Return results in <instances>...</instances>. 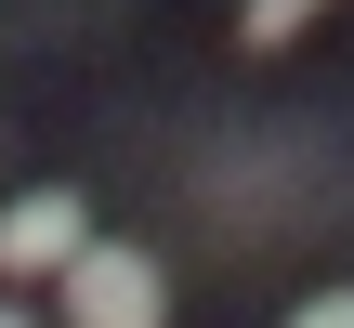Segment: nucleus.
I'll return each mask as SVG.
<instances>
[{"label": "nucleus", "mask_w": 354, "mask_h": 328, "mask_svg": "<svg viewBox=\"0 0 354 328\" xmlns=\"http://www.w3.org/2000/svg\"><path fill=\"white\" fill-rule=\"evenodd\" d=\"M53 302H66V328H171V276H158L131 237H92V250L53 276Z\"/></svg>", "instance_id": "f257e3e1"}, {"label": "nucleus", "mask_w": 354, "mask_h": 328, "mask_svg": "<svg viewBox=\"0 0 354 328\" xmlns=\"http://www.w3.org/2000/svg\"><path fill=\"white\" fill-rule=\"evenodd\" d=\"M79 250H92V210H79L66 184H39V197L0 210V276H66Z\"/></svg>", "instance_id": "f03ea898"}, {"label": "nucleus", "mask_w": 354, "mask_h": 328, "mask_svg": "<svg viewBox=\"0 0 354 328\" xmlns=\"http://www.w3.org/2000/svg\"><path fill=\"white\" fill-rule=\"evenodd\" d=\"M0 328H39V316H26V302H0Z\"/></svg>", "instance_id": "39448f33"}, {"label": "nucleus", "mask_w": 354, "mask_h": 328, "mask_svg": "<svg viewBox=\"0 0 354 328\" xmlns=\"http://www.w3.org/2000/svg\"><path fill=\"white\" fill-rule=\"evenodd\" d=\"M289 328H354V289H315V302H302Z\"/></svg>", "instance_id": "20e7f679"}, {"label": "nucleus", "mask_w": 354, "mask_h": 328, "mask_svg": "<svg viewBox=\"0 0 354 328\" xmlns=\"http://www.w3.org/2000/svg\"><path fill=\"white\" fill-rule=\"evenodd\" d=\"M236 26H250V53H276V39H302V26H315V0H250Z\"/></svg>", "instance_id": "7ed1b4c3"}]
</instances>
